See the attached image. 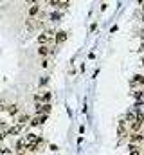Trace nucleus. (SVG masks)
Masks as SVG:
<instances>
[{"label":"nucleus","instance_id":"1","mask_svg":"<svg viewBox=\"0 0 144 155\" xmlns=\"http://www.w3.org/2000/svg\"><path fill=\"white\" fill-rule=\"evenodd\" d=\"M54 40V31H43L40 36H38V43L40 45H45L47 41H52Z\"/></svg>","mask_w":144,"mask_h":155},{"label":"nucleus","instance_id":"2","mask_svg":"<svg viewBox=\"0 0 144 155\" xmlns=\"http://www.w3.org/2000/svg\"><path fill=\"white\" fill-rule=\"evenodd\" d=\"M52 110V105L51 103H36V114H49Z\"/></svg>","mask_w":144,"mask_h":155},{"label":"nucleus","instance_id":"3","mask_svg":"<svg viewBox=\"0 0 144 155\" xmlns=\"http://www.w3.org/2000/svg\"><path fill=\"white\" fill-rule=\"evenodd\" d=\"M51 97H52V94H51V92H41V94H36V96H34L36 103H49V101H51Z\"/></svg>","mask_w":144,"mask_h":155},{"label":"nucleus","instance_id":"4","mask_svg":"<svg viewBox=\"0 0 144 155\" xmlns=\"http://www.w3.org/2000/svg\"><path fill=\"white\" fill-rule=\"evenodd\" d=\"M52 51H54V49H52V45H47V43H45V45H40V49H38V54H40L41 58H45V56L52 54Z\"/></svg>","mask_w":144,"mask_h":155},{"label":"nucleus","instance_id":"5","mask_svg":"<svg viewBox=\"0 0 144 155\" xmlns=\"http://www.w3.org/2000/svg\"><path fill=\"white\" fill-rule=\"evenodd\" d=\"M128 141H130V144H137V143H142L144 141V135L141 132H133L130 137H128Z\"/></svg>","mask_w":144,"mask_h":155},{"label":"nucleus","instance_id":"6","mask_svg":"<svg viewBox=\"0 0 144 155\" xmlns=\"http://www.w3.org/2000/svg\"><path fill=\"white\" fill-rule=\"evenodd\" d=\"M24 143L29 146V144H34V143H40V137L36 134H25L24 135Z\"/></svg>","mask_w":144,"mask_h":155},{"label":"nucleus","instance_id":"7","mask_svg":"<svg viewBox=\"0 0 144 155\" xmlns=\"http://www.w3.org/2000/svg\"><path fill=\"white\" fill-rule=\"evenodd\" d=\"M45 119H47V116H45V114H36V116L31 119V124H33V126L43 124V123H45Z\"/></svg>","mask_w":144,"mask_h":155},{"label":"nucleus","instance_id":"8","mask_svg":"<svg viewBox=\"0 0 144 155\" xmlns=\"http://www.w3.org/2000/svg\"><path fill=\"white\" fill-rule=\"evenodd\" d=\"M54 40H56V43H63V41L67 40V31H58V33H54Z\"/></svg>","mask_w":144,"mask_h":155},{"label":"nucleus","instance_id":"9","mask_svg":"<svg viewBox=\"0 0 144 155\" xmlns=\"http://www.w3.org/2000/svg\"><path fill=\"white\" fill-rule=\"evenodd\" d=\"M29 121H31V116H29V114H24V116H18V119H16V124L24 126V124H27Z\"/></svg>","mask_w":144,"mask_h":155},{"label":"nucleus","instance_id":"10","mask_svg":"<svg viewBox=\"0 0 144 155\" xmlns=\"http://www.w3.org/2000/svg\"><path fill=\"white\" fill-rule=\"evenodd\" d=\"M142 121H141V119H137V121H133V123H132V130H133V132H141V128H142Z\"/></svg>","mask_w":144,"mask_h":155},{"label":"nucleus","instance_id":"11","mask_svg":"<svg viewBox=\"0 0 144 155\" xmlns=\"http://www.w3.org/2000/svg\"><path fill=\"white\" fill-rule=\"evenodd\" d=\"M5 110H7V114H9V116H15V114H18V110H20V108H18V105H9Z\"/></svg>","mask_w":144,"mask_h":155},{"label":"nucleus","instance_id":"12","mask_svg":"<svg viewBox=\"0 0 144 155\" xmlns=\"http://www.w3.org/2000/svg\"><path fill=\"white\" fill-rule=\"evenodd\" d=\"M38 13H40V5H38V4H33V5L29 7V16L33 18V16H34V15H38Z\"/></svg>","mask_w":144,"mask_h":155},{"label":"nucleus","instance_id":"13","mask_svg":"<svg viewBox=\"0 0 144 155\" xmlns=\"http://www.w3.org/2000/svg\"><path fill=\"white\" fill-rule=\"evenodd\" d=\"M58 7H60V9H65V7H69V0H60Z\"/></svg>","mask_w":144,"mask_h":155},{"label":"nucleus","instance_id":"14","mask_svg":"<svg viewBox=\"0 0 144 155\" xmlns=\"http://www.w3.org/2000/svg\"><path fill=\"white\" fill-rule=\"evenodd\" d=\"M60 16H61L60 13H52V15H51V20H52V22H58V20H60Z\"/></svg>","mask_w":144,"mask_h":155},{"label":"nucleus","instance_id":"15","mask_svg":"<svg viewBox=\"0 0 144 155\" xmlns=\"http://www.w3.org/2000/svg\"><path fill=\"white\" fill-rule=\"evenodd\" d=\"M58 4H60V0H49V5L51 7H58Z\"/></svg>","mask_w":144,"mask_h":155},{"label":"nucleus","instance_id":"16","mask_svg":"<svg viewBox=\"0 0 144 155\" xmlns=\"http://www.w3.org/2000/svg\"><path fill=\"white\" fill-rule=\"evenodd\" d=\"M135 81H139L141 85H144V76H135Z\"/></svg>","mask_w":144,"mask_h":155},{"label":"nucleus","instance_id":"17","mask_svg":"<svg viewBox=\"0 0 144 155\" xmlns=\"http://www.w3.org/2000/svg\"><path fill=\"white\" fill-rule=\"evenodd\" d=\"M41 67H43V69H47V67H49V60H47V58L41 61Z\"/></svg>","mask_w":144,"mask_h":155},{"label":"nucleus","instance_id":"18","mask_svg":"<svg viewBox=\"0 0 144 155\" xmlns=\"http://www.w3.org/2000/svg\"><path fill=\"white\" fill-rule=\"evenodd\" d=\"M2 139H5V134H4V132H0V141H2Z\"/></svg>","mask_w":144,"mask_h":155},{"label":"nucleus","instance_id":"19","mask_svg":"<svg viewBox=\"0 0 144 155\" xmlns=\"http://www.w3.org/2000/svg\"><path fill=\"white\" fill-rule=\"evenodd\" d=\"M25 2H27V4H34L36 0H25Z\"/></svg>","mask_w":144,"mask_h":155},{"label":"nucleus","instance_id":"20","mask_svg":"<svg viewBox=\"0 0 144 155\" xmlns=\"http://www.w3.org/2000/svg\"><path fill=\"white\" fill-rule=\"evenodd\" d=\"M141 51H144V43H142V45H141Z\"/></svg>","mask_w":144,"mask_h":155},{"label":"nucleus","instance_id":"21","mask_svg":"<svg viewBox=\"0 0 144 155\" xmlns=\"http://www.w3.org/2000/svg\"><path fill=\"white\" fill-rule=\"evenodd\" d=\"M137 2H139V4H142V0H137Z\"/></svg>","mask_w":144,"mask_h":155},{"label":"nucleus","instance_id":"22","mask_svg":"<svg viewBox=\"0 0 144 155\" xmlns=\"http://www.w3.org/2000/svg\"><path fill=\"white\" fill-rule=\"evenodd\" d=\"M0 153H2V146H0Z\"/></svg>","mask_w":144,"mask_h":155},{"label":"nucleus","instance_id":"23","mask_svg":"<svg viewBox=\"0 0 144 155\" xmlns=\"http://www.w3.org/2000/svg\"><path fill=\"white\" fill-rule=\"evenodd\" d=\"M142 11H144V4H142Z\"/></svg>","mask_w":144,"mask_h":155},{"label":"nucleus","instance_id":"24","mask_svg":"<svg viewBox=\"0 0 144 155\" xmlns=\"http://www.w3.org/2000/svg\"><path fill=\"white\" fill-rule=\"evenodd\" d=\"M38 2H40V0H36V4H38Z\"/></svg>","mask_w":144,"mask_h":155},{"label":"nucleus","instance_id":"25","mask_svg":"<svg viewBox=\"0 0 144 155\" xmlns=\"http://www.w3.org/2000/svg\"><path fill=\"white\" fill-rule=\"evenodd\" d=\"M142 22H144V20H142Z\"/></svg>","mask_w":144,"mask_h":155}]
</instances>
